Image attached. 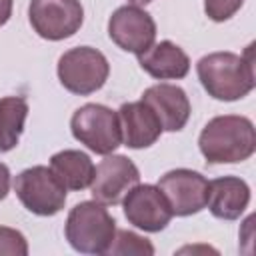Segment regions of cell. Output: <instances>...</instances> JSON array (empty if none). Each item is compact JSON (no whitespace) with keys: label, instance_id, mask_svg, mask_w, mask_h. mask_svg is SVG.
Returning a JSON list of instances; mask_svg holds the SVG:
<instances>
[{"label":"cell","instance_id":"6da1fadb","mask_svg":"<svg viewBox=\"0 0 256 256\" xmlns=\"http://www.w3.org/2000/svg\"><path fill=\"white\" fill-rule=\"evenodd\" d=\"M198 78L204 90L222 102H234L254 90V58L252 46L242 56L234 52H212L198 60Z\"/></svg>","mask_w":256,"mask_h":256},{"label":"cell","instance_id":"7a4b0ae2","mask_svg":"<svg viewBox=\"0 0 256 256\" xmlns=\"http://www.w3.org/2000/svg\"><path fill=\"white\" fill-rule=\"evenodd\" d=\"M198 148L208 164H236L256 150V130L250 118L238 114L214 116L198 136Z\"/></svg>","mask_w":256,"mask_h":256},{"label":"cell","instance_id":"3957f363","mask_svg":"<svg viewBox=\"0 0 256 256\" xmlns=\"http://www.w3.org/2000/svg\"><path fill=\"white\" fill-rule=\"evenodd\" d=\"M64 234L68 244L80 254H106L116 234V220L104 204L86 200L68 212Z\"/></svg>","mask_w":256,"mask_h":256},{"label":"cell","instance_id":"277c9868","mask_svg":"<svg viewBox=\"0 0 256 256\" xmlns=\"http://www.w3.org/2000/svg\"><path fill=\"white\" fill-rule=\"evenodd\" d=\"M72 136L94 154H112L122 144L118 112L104 104H84L70 118Z\"/></svg>","mask_w":256,"mask_h":256},{"label":"cell","instance_id":"5b68a950","mask_svg":"<svg viewBox=\"0 0 256 256\" xmlns=\"http://www.w3.org/2000/svg\"><path fill=\"white\" fill-rule=\"evenodd\" d=\"M56 72L60 84L68 92L88 96L106 84L110 64L100 50L92 46H76L60 56Z\"/></svg>","mask_w":256,"mask_h":256},{"label":"cell","instance_id":"8992f818","mask_svg":"<svg viewBox=\"0 0 256 256\" xmlns=\"http://www.w3.org/2000/svg\"><path fill=\"white\" fill-rule=\"evenodd\" d=\"M14 192L22 206L36 216H54L66 202V188L48 166L22 170L14 178Z\"/></svg>","mask_w":256,"mask_h":256},{"label":"cell","instance_id":"52a82bcc","mask_svg":"<svg viewBox=\"0 0 256 256\" xmlns=\"http://www.w3.org/2000/svg\"><path fill=\"white\" fill-rule=\"evenodd\" d=\"M28 18L40 38L58 42L80 30L84 8L80 0H30Z\"/></svg>","mask_w":256,"mask_h":256},{"label":"cell","instance_id":"ba28073f","mask_svg":"<svg viewBox=\"0 0 256 256\" xmlns=\"http://www.w3.org/2000/svg\"><path fill=\"white\" fill-rule=\"evenodd\" d=\"M138 182L140 170L128 156L106 154V158L94 168V178L90 184L92 198L104 206H116Z\"/></svg>","mask_w":256,"mask_h":256},{"label":"cell","instance_id":"9c48e42d","mask_svg":"<svg viewBox=\"0 0 256 256\" xmlns=\"http://www.w3.org/2000/svg\"><path fill=\"white\" fill-rule=\"evenodd\" d=\"M108 36L118 48L138 56L154 44L156 22L140 6L126 4L112 12L108 20Z\"/></svg>","mask_w":256,"mask_h":256},{"label":"cell","instance_id":"30bf717a","mask_svg":"<svg viewBox=\"0 0 256 256\" xmlns=\"http://www.w3.org/2000/svg\"><path fill=\"white\" fill-rule=\"evenodd\" d=\"M126 220L144 230V232H160L172 220V210L162 194V190L154 184H136L122 198Z\"/></svg>","mask_w":256,"mask_h":256},{"label":"cell","instance_id":"8fae6325","mask_svg":"<svg viewBox=\"0 0 256 256\" xmlns=\"http://www.w3.org/2000/svg\"><path fill=\"white\" fill-rule=\"evenodd\" d=\"M158 188L166 196L172 214L176 216H192L206 208L208 198V180L188 168H176L160 176Z\"/></svg>","mask_w":256,"mask_h":256},{"label":"cell","instance_id":"7c38bea8","mask_svg":"<svg viewBox=\"0 0 256 256\" xmlns=\"http://www.w3.org/2000/svg\"><path fill=\"white\" fill-rule=\"evenodd\" d=\"M140 100L152 108V112L160 120L162 130L166 132L182 130L190 118V100L186 92L176 84H154L144 90Z\"/></svg>","mask_w":256,"mask_h":256},{"label":"cell","instance_id":"4fadbf2b","mask_svg":"<svg viewBox=\"0 0 256 256\" xmlns=\"http://www.w3.org/2000/svg\"><path fill=\"white\" fill-rule=\"evenodd\" d=\"M118 120L124 146L134 150L152 146L162 134L160 120L156 118L152 108L142 100L122 104L118 108Z\"/></svg>","mask_w":256,"mask_h":256},{"label":"cell","instance_id":"5bb4252c","mask_svg":"<svg viewBox=\"0 0 256 256\" xmlns=\"http://www.w3.org/2000/svg\"><path fill=\"white\" fill-rule=\"evenodd\" d=\"M250 204V186L238 176H220L208 182L206 206L220 220H236Z\"/></svg>","mask_w":256,"mask_h":256},{"label":"cell","instance_id":"9a60e30c","mask_svg":"<svg viewBox=\"0 0 256 256\" xmlns=\"http://www.w3.org/2000/svg\"><path fill=\"white\" fill-rule=\"evenodd\" d=\"M138 64L156 80H180L190 70L188 54L174 42L162 40L138 54Z\"/></svg>","mask_w":256,"mask_h":256},{"label":"cell","instance_id":"2e32d148","mask_svg":"<svg viewBox=\"0 0 256 256\" xmlns=\"http://www.w3.org/2000/svg\"><path fill=\"white\" fill-rule=\"evenodd\" d=\"M50 168L66 190H84L92 184L96 166L86 152L60 150L50 158Z\"/></svg>","mask_w":256,"mask_h":256},{"label":"cell","instance_id":"e0dca14e","mask_svg":"<svg viewBox=\"0 0 256 256\" xmlns=\"http://www.w3.org/2000/svg\"><path fill=\"white\" fill-rule=\"evenodd\" d=\"M28 116V102L24 96L0 98V152L16 148L24 132Z\"/></svg>","mask_w":256,"mask_h":256},{"label":"cell","instance_id":"ac0fdd59","mask_svg":"<svg viewBox=\"0 0 256 256\" xmlns=\"http://www.w3.org/2000/svg\"><path fill=\"white\" fill-rule=\"evenodd\" d=\"M106 254L112 256H126V254H134V256H152L154 254V246L148 238L138 236L136 232L130 230H118L114 234V240L108 248Z\"/></svg>","mask_w":256,"mask_h":256},{"label":"cell","instance_id":"d6986e66","mask_svg":"<svg viewBox=\"0 0 256 256\" xmlns=\"http://www.w3.org/2000/svg\"><path fill=\"white\" fill-rule=\"evenodd\" d=\"M0 254L8 256H26L28 254V242L22 232L16 228L0 226Z\"/></svg>","mask_w":256,"mask_h":256},{"label":"cell","instance_id":"ffe728a7","mask_svg":"<svg viewBox=\"0 0 256 256\" xmlns=\"http://www.w3.org/2000/svg\"><path fill=\"white\" fill-rule=\"evenodd\" d=\"M244 0H204V12L214 22H224L232 18L240 8Z\"/></svg>","mask_w":256,"mask_h":256},{"label":"cell","instance_id":"44dd1931","mask_svg":"<svg viewBox=\"0 0 256 256\" xmlns=\"http://www.w3.org/2000/svg\"><path fill=\"white\" fill-rule=\"evenodd\" d=\"M10 192V170L4 162H0V200H4Z\"/></svg>","mask_w":256,"mask_h":256},{"label":"cell","instance_id":"7402d4cb","mask_svg":"<svg viewBox=\"0 0 256 256\" xmlns=\"http://www.w3.org/2000/svg\"><path fill=\"white\" fill-rule=\"evenodd\" d=\"M12 16V0H0V26H4Z\"/></svg>","mask_w":256,"mask_h":256},{"label":"cell","instance_id":"603a6c76","mask_svg":"<svg viewBox=\"0 0 256 256\" xmlns=\"http://www.w3.org/2000/svg\"><path fill=\"white\" fill-rule=\"evenodd\" d=\"M130 4H134V6H146V4H150L152 0H128Z\"/></svg>","mask_w":256,"mask_h":256}]
</instances>
